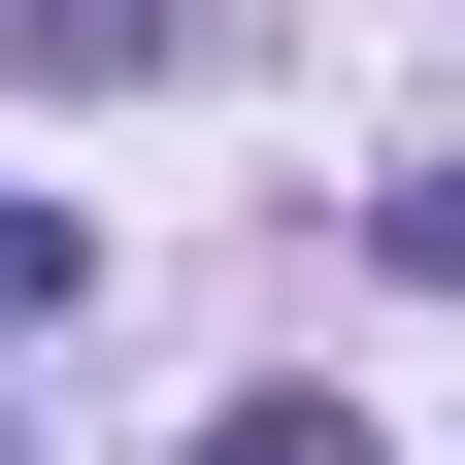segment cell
<instances>
[{
    "label": "cell",
    "instance_id": "1",
    "mask_svg": "<svg viewBox=\"0 0 465 465\" xmlns=\"http://www.w3.org/2000/svg\"><path fill=\"white\" fill-rule=\"evenodd\" d=\"M0 67H34V100H100V67H166V0H0Z\"/></svg>",
    "mask_w": 465,
    "mask_h": 465
},
{
    "label": "cell",
    "instance_id": "2",
    "mask_svg": "<svg viewBox=\"0 0 465 465\" xmlns=\"http://www.w3.org/2000/svg\"><path fill=\"white\" fill-rule=\"evenodd\" d=\"M34 300H67V200H34V166H0V332H34Z\"/></svg>",
    "mask_w": 465,
    "mask_h": 465
},
{
    "label": "cell",
    "instance_id": "3",
    "mask_svg": "<svg viewBox=\"0 0 465 465\" xmlns=\"http://www.w3.org/2000/svg\"><path fill=\"white\" fill-rule=\"evenodd\" d=\"M200 465H366V432H332V399H232V432H200Z\"/></svg>",
    "mask_w": 465,
    "mask_h": 465
},
{
    "label": "cell",
    "instance_id": "4",
    "mask_svg": "<svg viewBox=\"0 0 465 465\" xmlns=\"http://www.w3.org/2000/svg\"><path fill=\"white\" fill-rule=\"evenodd\" d=\"M0 465H34V432H0Z\"/></svg>",
    "mask_w": 465,
    "mask_h": 465
}]
</instances>
